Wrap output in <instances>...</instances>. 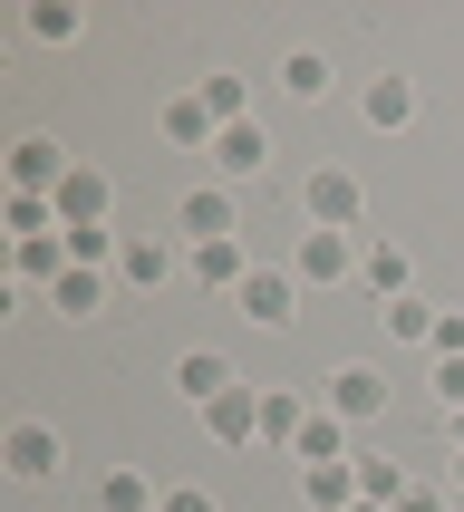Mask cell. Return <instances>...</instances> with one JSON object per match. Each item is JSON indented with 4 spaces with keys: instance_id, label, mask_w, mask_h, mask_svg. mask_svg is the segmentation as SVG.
Listing matches in <instances>:
<instances>
[{
    "instance_id": "4dcf8cb0",
    "label": "cell",
    "mask_w": 464,
    "mask_h": 512,
    "mask_svg": "<svg viewBox=\"0 0 464 512\" xmlns=\"http://www.w3.org/2000/svg\"><path fill=\"white\" fill-rule=\"evenodd\" d=\"M155 512H223V503H213L203 484H165V503H155Z\"/></svg>"
},
{
    "instance_id": "484cf974",
    "label": "cell",
    "mask_w": 464,
    "mask_h": 512,
    "mask_svg": "<svg viewBox=\"0 0 464 512\" xmlns=\"http://www.w3.org/2000/svg\"><path fill=\"white\" fill-rule=\"evenodd\" d=\"M377 329H387V339H416V348H426V339H435V300H416V290H406V300H387V310H377Z\"/></svg>"
},
{
    "instance_id": "7402d4cb",
    "label": "cell",
    "mask_w": 464,
    "mask_h": 512,
    "mask_svg": "<svg viewBox=\"0 0 464 512\" xmlns=\"http://www.w3.org/2000/svg\"><path fill=\"white\" fill-rule=\"evenodd\" d=\"M329 87H339V68H329L319 49H290V58H281V97H290V107H319Z\"/></svg>"
},
{
    "instance_id": "f1b7e54d",
    "label": "cell",
    "mask_w": 464,
    "mask_h": 512,
    "mask_svg": "<svg viewBox=\"0 0 464 512\" xmlns=\"http://www.w3.org/2000/svg\"><path fill=\"white\" fill-rule=\"evenodd\" d=\"M426 358L445 368V358H464V310H435V339H426Z\"/></svg>"
},
{
    "instance_id": "cb8c5ba5",
    "label": "cell",
    "mask_w": 464,
    "mask_h": 512,
    "mask_svg": "<svg viewBox=\"0 0 464 512\" xmlns=\"http://www.w3.org/2000/svg\"><path fill=\"white\" fill-rule=\"evenodd\" d=\"M0 223H10V242H39V232H58V203L49 194H0Z\"/></svg>"
},
{
    "instance_id": "836d02e7",
    "label": "cell",
    "mask_w": 464,
    "mask_h": 512,
    "mask_svg": "<svg viewBox=\"0 0 464 512\" xmlns=\"http://www.w3.org/2000/svg\"><path fill=\"white\" fill-rule=\"evenodd\" d=\"M445 445H455V455H464V406H445Z\"/></svg>"
},
{
    "instance_id": "5bb4252c",
    "label": "cell",
    "mask_w": 464,
    "mask_h": 512,
    "mask_svg": "<svg viewBox=\"0 0 464 512\" xmlns=\"http://www.w3.org/2000/svg\"><path fill=\"white\" fill-rule=\"evenodd\" d=\"M184 281L194 290H242L252 281V252H242V242H194V252H184Z\"/></svg>"
},
{
    "instance_id": "52a82bcc",
    "label": "cell",
    "mask_w": 464,
    "mask_h": 512,
    "mask_svg": "<svg viewBox=\"0 0 464 512\" xmlns=\"http://www.w3.org/2000/svg\"><path fill=\"white\" fill-rule=\"evenodd\" d=\"M261 174H271V136H261V116L223 126V136H213V184H232V194H242V184H261Z\"/></svg>"
},
{
    "instance_id": "f546056e",
    "label": "cell",
    "mask_w": 464,
    "mask_h": 512,
    "mask_svg": "<svg viewBox=\"0 0 464 512\" xmlns=\"http://www.w3.org/2000/svg\"><path fill=\"white\" fill-rule=\"evenodd\" d=\"M397 512H455V493H445V484H406Z\"/></svg>"
},
{
    "instance_id": "d6a6232c",
    "label": "cell",
    "mask_w": 464,
    "mask_h": 512,
    "mask_svg": "<svg viewBox=\"0 0 464 512\" xmlns=\"http://www.w3.org/2000/svg\"><path fill=\"white\" fill-rule=\"evenodd\" d=\"M445 493H455V512H464V455H445Z\"/></svg>"
},
{
    "instance_id": "7c38bea8",
    "label": "cell",
    "mask_w": 464,
    "mask_h": 512,
    "mask_svg": "<svg viewBox=\"0 0 464 512\" xmlns=\"http://www.w3.org/2000/svg\"><path fill=\"white\" fill-rule=\"evenodd\" d=\"M49 203H58V232H97V223H107V203H116V184H107L97 165H78Z\"/></svg>"
},
{
    "instance_id": "e575fe53",
    "label": "cell",
    "mask_w": 464,
    "mask_h": 512,
    "mask_svg": "<svg viewBox=\"0 0 464 512\" xmlns=\"http://www.w3.org/2000/svg\"><path fill=\"white\" fill-rule=\"evenodd\" d=\"M358 512H387V503H358Z\"/></svg>"
},
{
    "instance_id": "e0dca14e",
    "label": "cell",
    "mask_w": 464,
    "mask_h": 512,
    "mask_svg": "<svg viewBox=\"0 0 464 512\" xmlns=\"http://www.w3.org/2000/svg\"><path fill=\"white\" fill-rule=\"evenodd\" d=\"M358 116H368L377 136L416 126V78H368V87H358Z\"/></svg>"
},
{
    "instance_id": "9a60e30c",
    "label": "cell",
    "mask_w": 464,
    "mask_h": 512,
    "mask_svg": "<svg viewBox=\"0 0 464 512\" xmlns=\"http://www.w3.org/2000/svg\"><path fill=\"white\" fill-rule=\"evenodd\" d=\"M358 290L387 310V300H406V290H416V261H406L397 242H368V252H358Z\"/></svg>"
},
{
    "instance_id": "4316f807",
    "label": "cell",
    "mask_w": 464,
    "mask_h": 512,
    "mask_svg": "<svg viewBox=\"0 0 464 512\" xmlns=\"http://www.w3.org/2000/svg\"><path fill=\"white\" fill-rule=\"evenodd\" d=\"M194 97L213 107V126H242V116H252V78H232V68H223V78H203Z\"/></svg>"
},
{
    "instance_id": "9c48e42d",
    "label": "cell",
    "mask_w": 464,
    "mask_h": 512,
    "mask_svg": "<svg viewBox=\"0 0 464 512\" xmlns=\"http://www.w3.org/2000/svg\"><path fill=\"white\" fill-rule=\"evenodd\" d=\"M194 416H203V435H213V445H232V455H242V445H261V387H252V377H242V387H223L213 406H194Z\"/></svg>"
},
{
    "instance_id": "30bf717a",
    "label": "cell",
    "mask_w": 464,
    "mask_h": 512,
    "mask_svg": "<svg viewBox=\"0 0 464 512\" xmlns=\"http://www.w3.org/2000/svg\"><path fill=\"white\" fill-rule=\"evenodd\" d=\"M174 271H184V242H165V232H126V252H116V281H126V290H165Z\"/></svg>"
},
{
    "instance_id": "277c9868",
    "label": "cell",
    "mask_w": 464,
    "mask_h": 512,
    "mask_svg": "<svg viewBox=\"0 0 464 512\" xmlns=\"http://www.w3.org/2000/svg\"><path fill=\"white\" fill-rule=\"evenodd\" d=\"M319 397H329V416H348V426L368 435L377 416H387V368H368V358H339V368L319 377Z\"/></svg>"
},
{
    "instance_id": "8fae6325",
    "label": "cell",
    "mask_w": 464,
    "mask_h": 512,
    "mask_svg": "<svg viewBox=\"0 0 464 512\" xmlns=\"http://www.w3.org/2000/svg\"><path fill=\"white\" fill-rule=\"evenodd\" d=\"M232 300H242V319H252V329H290V319H300V271H252Z\"/></svg>"
},
{
    "instance_id": "7a4b0ae2",
    "label": "cell",
    "mask_w": 464,
    "mask_h": 512,
    "mask_svg": "<svg viewBox=\"0 0 464 512\" xmlns=\"http://www.w3.org/2000/svg\"><path fill=\"white\" fill-rule=\"evenodd\" d=\"M58 464H68V445H58L49 416H10V426H0V474H10V484H49Z\"/></svg>"
},
{
    "instance_id": "5b68a950",
    "label": "cell",
    "mask_w": 464,
    "mask_h": 512,
    "mask_svg": "<svg viewBox=\"0 0 464 512\" xmlns=\"http://www.w3.org/2000/svg\"><path fill=\"white\" fill-rule=\"evenodd\" d=\"M174 242L194 252V242H242V203H232V184H194V194L174 203Z\"/></svg>"
},
{
    "instance_id": "ba28073f",
    "label": "cell",
    "mask_w": 464,
    "mask_h": 512,
    "mask_svg": "<svg viewBox=\"0 0 464 512\" xmlns=\"http://www.w3.org/2000/svg\"><path fill=\"white\" fill-rule=\"evenodd\" d=\"M68 174H78V155H68L58 136H20L10 145V194H58Z\"/></svg>"
},
{
    "instance_id": "1f68e13d",
    "label": "cell",
    "mask_w": 464,
    "mask_h": 512,
    "mask_svg": "<svg viewBox=\"0 0 464 512\" xmlns=\"http://www.w3.org/2000/svg\"><path fill=\"white\" fill-rule=\"evenodd\" d=\"M435 397H445V406H464V358H445V368H435Z\"/></svg>"
},
{
    "instance_id": "8992f818",
    "label": "cell",
    "mask_w": 464,
    "mask_h": 512,
    "mask_svg": "<svg viewBox=\"0 0 464 512\" xmlns=\"http://www.w3.org/2000/svg\"><path fill=\"white\" fill-rule=\"evenodd\" d=\"M68 281V232H39V242H10V300H49Z\"/></svg>"
},
{
    "instance_id": "d6986e66",
    "label": "cell",
    "mask_w": 464,
    "mask_h": 512,
    "mask_svg": "<svg viewBox=\"0 0 464 512\" xmlns=\"http://www.w3.org/2000/svg\"><path fill=\"white\" fill-rule=\"evenodd\" d=\"M174 387H184L194 406H213L223 387H242V377H232V358H223V348H184V358H174Z\"/></svg>"
},
{
    "instance_id": "2e32d148",
    "label": "cell",
    "mask_w": 464,
    "mask_h": 512,
    "mask_svg": "<svg viewBox=\"0 0 464 512\" xmlns=\"http://www.w3.org/2000/svg\"><path fill=\"white\" fill-rule=\"evenodd\" d=\"M348 455H358V426H348V416H329V406H310V426H300L290 464H348Z\"/></svg>"
},
{
    "instance_id": "6da1fadb",
    "label": "cell",
    "mask_w": 464,
    "mask_h": 512,
    "mask_svg": "<svg viewBox=\"0 0 464 512\" xmlns=\"http://www.w3.org/2000/svg\"><path fill=\"white\" fill-rule=\"evenodd\" d=\"M368 223V184L348 165H310V184H300V232H358Z\"/></svg>"
},
{
    "instance_id": "ffe728a7",
    "label": "cell",
    "mask_w": 464,
    "mask_h": 512,
    "mask_svg": "<svg viewBox=\"0 0 464 512\" xmlns=\"http://www.w3.org/2000/svg\"><path fill=\"white\" fill-rule=\"evenodd\" d=\"M107 290H116V271H87V261H68V281L49 290V310H58V319H97V310H107Z\"/></svg>"
},
{
    "instance_id": "3957f363",
    "label": "cell",
    "mask_w": 464,
    "mask_h": 512,
    "mask_svg": "<svg viewBox=\"0 0 464 512\" xmlns=\"http://www.w3.org/2000/svg\"><path fill=\"white\" fill-rule=\"evenodd\" d=\"M358 252H368V232H300L290 271H300V290H339V281H358Z\"/></svg>"
},
{
    "instance_id": "4fadbf2b",
    "label": "cell",
    "mask_w": 464,
    "mask_h": 512,
    "mask_svg": "<svg viewBox=\"0 0 464 512\" xmlns=\"http://www.w3.org/2000/svg\"><path fill=\"white\" fill-rule=\"evenodd\" d=\"M155 503H165V484H155L145 464H107L97 493H87V512H155Z\"/></svg>"
},
{
    "instance_id": "44dd1931",
    "label": "cell",
    "mask_w": 464,
    "mask_h": 512,
    "mask_svg": "<svg viewBox=\"0 0 464 512\" xmlns=\"http://www.w3.org/2000/svg\"><path fill=\"white\" fill-rule=\"evenodd\" d=\"M300 426H310V397H300V387H261V445H300Z\"/></svg>"
},
{
    "instance_id": "603a6c76",
    "label": "cell",
    "mask_w": 464,
    "mask_h": 512,
    "mask_svg": "<svg viewBox=\"0 0 464 512\" xmlns=\"http://www.w3.org/2000/svg\"><path fill=\"white\" fill-rule=\"evenodd\" d=\"M155 126H165L174 145H194V155H213V136H223V126H213V107H203L194 87H184V97H165V116H155Z\"/></svg>"
},
{
    "instance_id": "83f0119b",
    "label": "cell",
    "mask_w": 464,
    "mask_h": 512,
    "mask_svg": "<svg viewBox=\"0 0 464 512\" xmlns=\"http://www.w3.org/2000/svg\"><path fill=\"white\" fill-rule=\"evenodd\" d=\"M397 493H406L397 464H387V455H358V503H387V512H397Z\"/></svg>"
},
{
    "instance_id": "ac0fdd59",
    "label": "cell",
    "mask_w": 464,
    "mask_h": 512,
    "mask_svg": "<svg viewBox=\"0 0 464 512\" xmlns=\"http://www.w3.org/2000/svg\"><path fill=\"white\" fill-rule=\"evenodd\" d=\"M300 503L310 512H358V455L348 464H300Z\"/></svg>"
},
{
    "instance_id": "d4e9b609",
    "label": "cell",
    "mask_w": 464,
    "mask_h": 512,
    "mask_svg": "<svg viewBox=\"0 0 464 512\" xmlns=\"http://www.w3.org/2000/svg\"><path fill=\"white\" fill-rule=\"evenodd\" d=\"M20 29H29V39H39V49H68V39H78L87 20H78V10H68V0H29V20H20Z\"/></svg>"
}]
</instances>
